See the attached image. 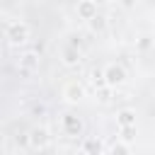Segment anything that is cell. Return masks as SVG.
<instances>
[{
	"label": "cell",
	"mask_w": 155,
	"mask_h": 155,
	"mask_svg": "<svg viewBox=\"0 0 155 155\" xmlns=\"http://www.w3.org/2000/svg\"><path fill=\"white\" fill-rule=\"evenodd\" d=\"M102 80H104L107 87L116 90V87H121V85L128 80V73H126V68H124L121 63H107V65L102 68Z\"/></svg>",
	"instance_id": "cell-1"
},
{
	"label": "cell",
	"mask_w": 155,
	"mask_h": 155,
	"mask_svg": "<svg viewBox=\"0 0 155 155\" xmlns=\"http://www.w3.org/2000/svg\"><path fill=\"white\" fill-rule=\"evenodd\" d=\"M5 39H7V44H12V46H24V44L29 41V24L22 22V19L10 22L7 29H5Z\"/></svg>",
	"instance_id": "cell-2"
},
{
	"label": "cell",
	"mask_w": 155,
	"mask_h": 155,
	"mask_svg": "<svg viewBox=\"0 0 155 155\" xmlns=\"http://www.w3.org/2000/svg\"><path fill=\"white\" fill-rule=\"evenodd\" d=\"M87 97V92H85V85L80 82V80H68L65 85H63V99L68 102V104H78V102H82Z\"/></svg>",
	"instance_id": "cell-3"
},
{
	"label": "cell",
	"mask_w": 155,
	"mask_h": 155,
	"mask_svg": "<svg viewBox=\"0 0 155 155\" xmlns=\"http://www.w3.org/2000/svg\"><path fill=\"white\" fill-rule=\"evenodd\" d=\"M51 131L46 128V126H34L31 131H29V145L34 148V150H46L48 145H51Z\"/></svg>",
	"instance_id": "cell-4"
},
{
	"label": "cell",
	"mask_w": 155,
	"mask_h": 155,
	"mask_svg": "<svg viewBox=\"0 0 155 155\" xmlns=\"http://www.w3.org/2000/svg\"><path fill=\"white\" fill-rule=\"evenodd\" d=\"M61 126H63V131H65L68 136H82V131H85L82 119H80L78 114H70V111L61 116Z\"/></svg>",
	"instance_id": "cell-5"
},
{
	"label": "cell",
	"mask_w": 155,
	"mask_h": 155,
	"mask_svg": "<svg viewBox=\"0 0 155 155\" xmlns=\"http://www.w3.org/2000/svg\"><path fill=\"white\" fill-rule=\"evenodd\" d=\"M61 63L65 68H78L82 63V51L78 46H63L61 48Z\"/></svg>",
	"instance_id": "cell-6"
},
{
	"label": "cell",
	"mask_w": 155,
	"mask_h": 155,
	"mask_svg": "<svg viewBox=\"0 0 155 155\" xmlns=\"http://www.w3.org/2000/svg\"><path fill=\"white\" fill-rule=\"evenodd\" d=\"M116 126L119 128H136L138 126V111L131 107H124L116 111Z\"/></svg>",
	"instance_id": "cell-7"
},
{
	"label": "cell",
	"mask_w": 155,
	"mask_h": 155,
	"mask_svg": "<svg viewBox=\"0 0 155 155\" xmlns=\"http://www.w3.org/2000/svg\"><path fill=\"white\" fill-rule=\"evenodd\" d=\"M17 65H19V70H22V73H36V70H39V65H41L39 53H36V51H24V53L19 56Z\"/></svg>",
	"instance_id": "cell-8"
},
{
	"label": "cell",
	"mask_w": 155,
	"mask_h": 155,
	"mask_svg": "<svg viewBox=\"0 0 155 155\" xmlns=\"http://www.w3.org/2000/svg\"><path fill=\"white\" fill-rule=\"evenodd\" d=\"M82 153L85 155H104V140L99 136H85L82 138Z\"/></svg>",
	"instance_id": "cell-9"
},
{
	"label": "cell",
	"mask_w": 155,
	"mask_h": 155,
	"mask_svg": "<svg viewBox=\"0 0 155 155\" xmlns=\"http://www.w3.org/2000/svg\"><path fill=\"white\" fill-rule=\"evenodd\" d=\"M75 10H78V17H80L82 22H90L94 15H99V10H97V2H94V0H78Z\"/></svg>",
	"instance_id": "cell-10"
},
{
	"label": "cell",
	"mask_w": 155,
	"mask_h": 155,
	"mask_svg": "<svg viewBox=\"0 0 155 155\" xmlns=\"http://www.w3.org/2000/svg\"><path fill=\"white\" fill-rule=\"evenodd\" d=\"M104 155H131V145L116 140V143H111L109 148H104Z\"/></svg>",
	"instance_id": "cell-11"
},
{
	"label": "cell",
	"mask_w": 155,
	"mask_h": 155,
	"mask_svg": "<svg viewBox=\"0 0 155 155\" xmlns=\"http://www.w3.org/2000/svg\"><path fill=\"white\" fill-rule=\"evenodd\" d=\"M87 24H90V29H92V31L102 34V31L107 29V17H104V15H94V17H92Z\"/></svg>",
	"instance_id": "cell-12"
},
{
	"label": "cell",
	"mask_w": 155,
	"mask_h": 155,
	"mask_svg": "<svg viewBox=\"0 0 155 155\" xmlns=\"http://www.w3.org/2000/svg\"><path fill=\"white\" fill-rule=\"evenodd\" d=\"M138 48H140V51H148V48H150V36H140Z\"/></svg>",
	"instance_id": "cell-13"
},
{
	"label": "cell",
	"mask_w": 155,
	"mask_h": 155,
	"mask_svg": "<svg viewBox=\"0 0 155 155\" xmlns=\"http://www.w3.org/2000/svg\"><path fill=\"white\" fill-rule=\"evenodd\" d=\"M31 111H34V114H44V111H46V107H44V104H34V107H31Z\"/></svg>",
	"instance_id": "cell-14"
},
{
	"label": "cell",
	"mask_w": 155,
	"mask_h": 155,
	"mask_svg": "<svg viewBox=\"0 0 155 155\" xmlns=\"http://www.w3.org/2000/svg\"><path fill=\"white\" fill-rule=\"evenodd\" d=\"M0 51H2V44H0Z\"/></svg>",
	"instance_id": "cell-15"
},
{
	"label": "cell",
	"mask_w": 155,
	"mask_h": 155,
	"mask_svg": "<svg viewBox=\"0 0 155 155\" xmlns=\"http://www.w3.org/2000/svg\"><path fill=\"white\" fill-rule=\"evenodd\" d=\"M0 12H2V7H0Z\"/></svg>",
	"instance_id": "cell-16"
}]
</instances>
